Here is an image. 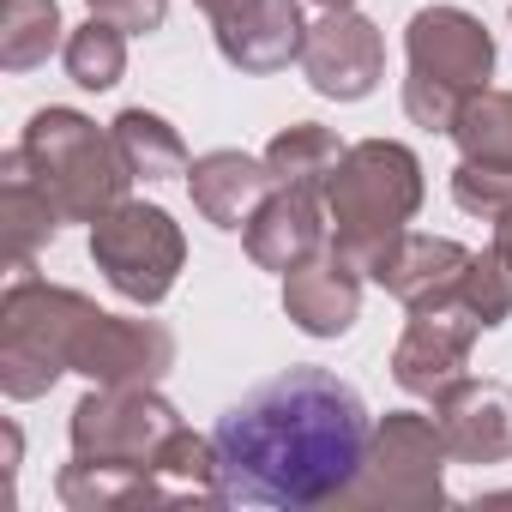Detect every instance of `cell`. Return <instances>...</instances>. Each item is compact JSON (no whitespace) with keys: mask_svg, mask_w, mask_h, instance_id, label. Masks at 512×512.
Masks as SVG:
<instances>
[{"mask_svg":"<svg viewBox=\"0 0 512 512\" xmlns=\"http://www.w3.org/2000/svg\"><path fill=\"white\" fill-rule=\"evenodd\" d=\"M193 7H199V13H205V19H211V25H217V19H223V13H229V7H241V0H193Z\"/></svg>","mask_w":512,"mask_h":512,"instance_id":"cell-29","label":"cell"},{"mask_svg":"<svg viewBox=\"0 0 512 512\" xmlns=\"http://www.w3.org/2000/svg\"><path fill=\"white\" fill-rule=\"evenodd\" d=\"M434 422L446 434V452L464 464H500L512 458V386L500 380H458L434 398Z\"/></svg>","mask_w":512,"mask_h":512,"instance_id":"cell-12","label":"cell"},{"mask_svg":"<svg viewBox=\"0 0 512 512\" xmlns=\"http://www.w3.org/2000/svg\"><path fill=\"white\" fill-rule=\"evenodd\" d=\"M452 199L464 205V211H476V217H500V211H512V169H488V163H458L452 169Z\"/></svg>","mask_w":512,"mask_h":512,"instance_id":"cell-26","label":"cell"},{"mask_svg":"<svg viewBox=\"0 0 512 512\" xmlns=\"http://www.w3.org/2000/svg\"><path fill=\"white\" fill-rule=\"evenodd\" d=\"M61 43V7L55 0H0V67L31 73Z\"/></svg>","mask_w":512,"mask_h":512,"instance_id":"cell-22","label":"cell"},{"mask_svg":"<svg viewBox=\"0 0 512 512\" xmlns=\"http://www.w3.org/2000/svg\"><path fill=\"white\" fill-rule=\"evenodd\" d=\"M61 229V205L43 193V181L31 175L25 151L13 145L0 157V235H7V266L13 272H31L37 247H49Z\"/></svg>","mask_w":512,"mask_h":512,"instance_id":"cell-18","label":"cell"},{"mask_svg":"<svg viewBox=\"0 0 512 512\" xmlns=\"http://www.w3.org/2000/svg\"><path fill=\"white\" fill-rule=\"evenodd\" d=\"M67 73H73V85H85V91L121 85V73H127V31L109 25V19L79 25V31L67 37Z\"/></svg>","mask_w":512,"mask_h":512,"instance_id":"cell-24","label":"cell"},{"mask_svg":"<svg viewBox=\"0 0 512 512\" xmlns=\"http://www.w3.org/2000/svg\"><path fill=\"white\" fill-rule=\"evenodd\" d=\"M458 302L482 320V332L512 320V266L500 260L494 247H488V253H470V266H464V278H458Z\"/></svg>","mask_w":512,"mask_h":512,"instance_id":"cell-25","label":"cell"},{"mask_svg":"<svg viewBox=\"0 0 512 512\" xmlns=\"http://www.w3.org/2000/svg\"><path fill=\"white\" fill-rule=\"evenodd\" d=\"M175 362V338L157 320H121V314H91L79 344H73V374L91 386H157Z\"/></svg>","mask_w":512,"mask_h":512,"instance_id":"cell-10","label":"cell"},{"mask_svg":"<svg viewBox=\"0 0 512 512\" xmlns=\"http://www.w3.org/2000/svg\"><path fill=\"white\" fill-rule=\"evenodd\" d=\"M482 320L452 296L440 308H410V326L392 350V380L416 398H440L464 380L470 368V344H476Z\"/></svg>","mask_w":512,"mask_h":512,"instance_id":"cell-9","label":"cell"},{"mask_svg":"<svg viewBox=\"0 0 512 512\" xmlns=\"http://www.w3.org/2000/svg\"><path fill=\"white\" fill-rule=\"evenodd\" d=\"M187 422L175 416L169 398H157L151 386H97L91 398H79L73 410V458L91 464H127V470H151L163 476V452ZM169 482V476H163ZM175 494V488H169Z\"/></svg>","mask_w":512,"mask_h":512,"instance_id":"cell-7","label":"cell"},{"mask_svg":"<svg viewBox=\"0 0 512 512\" xmlns=\"http://www.w3.org/2000/svg\"><path fill=\"white\" fill-rule=\"evenodd\" d=\"M452 139L470 163H488V169H512V91H476L458 121H452Z\"/></svg>","mask_w":512,"mask_h":512,"instance_id":"cell-23","label":"cell"},{"mask_svg":"<svg viewBox=\"0 0 512 512\" xmlns=\"http://www.w3.org/2000/svg\"><path fill=\"white\" fill-rule=\"evenodd\" d=\"M410 79H404V115L428 133H452L458 109L488 91L494 73V37L464 7H422L404 31Z\"/></svg>","mask_w":512,"mask_h":512,"instance_id":"cell-3","label":"cell"},{"mask_svg":"<svg viewBox=\"0 0 512 512\" xmlns=\"http://www.w3.org/2000/svg\"><path fill=\"white\" fill-rule=\"evenodd\" d=\"M91 314H97V302H85L79 290L19 272L7 302H0V392L43 398L73 368V344Z\"/></svg>","mask_w":512,"mask_h":512,"instance_id":"cell-5","label":"cell"},{"mask_svg":"<svg viewBox=\"0 0 512 512\" xmlns=\"http://www.w3.org/2000/svg\"><path fill=\"white\" fill-rule=\"evenodd\" d=\"M115 145H121L127 169L145 175V181H175V175H187V145H181V133H175L163 115H151V109L115 115Z\"/></svg>","mask_w":512,"mask_h":512,"instance_id":"cell-21","label":"cell"},{"mask_svg":"<svg viewBox=\"0 0 512 512\" xmlns=\"http://www.w3.org/2000/svg\"><path fill=\"white\" fill-rule=\"evenodd\" d=\"M284 314L308 338H344L362 314V272L338 247H320L308 266H296L284 278Z\"/></svg>","mask_w":512,"mask_h":512,"instance_id":"cell-14","label":"cell"},{"mask_svg":"<svg viewBox=\"0 0 512 512\" xmlns=\"http://www.w3.org/2000/svg\"><path fill=\"white\" fill-rule=\"evenodd\" d=\"M91 260H97V272L109 278L115 296H127L139 308H157L175 290L181 266H187V241H181V223L163 205L121 199L115 211H103L91 223Z\"/></svg>","mask_w":512,"mask_h":512,"instance_id":"cell-6","label":"cell"},{"mask_svg":"<svg viewBox=\"0 0 512 512\" xmlns=\"http://www.w3.org/2000/svg\"><path fill=\"white\" fill-rule=\"evenodd\" d=\"M19 151H25L31 175L43 181V193L61 205V217H73V223H97L103 211H115L127 199L133 169H127L115 133H97V121H85L73 109L31 115Z\"/></svg>","mask_w":512,"mask_h":512,"instance_id":"cell-4","label":"cell"},{"mask_svg":"<svg viewBox=\"0 0 512 512\" xmlns=\"http://www.w3.org/2000/svg\"><path fill=\"white\" fill-rule=\"evenodd\" d=\"M422 205V163L410 145L398 139H362L344 151L332 187H326V211H332V247L344 260L374 278V266L386 260V247L410 229Z\"/></svg>","mask_w":512,"mask_h":512,"instance_id":"cell-2","label":"cell"},{"mask_svg":"<svg viewBox=\"0 0 512 512\" xmlns=\"http://www.w3.org/2000/svg\"><path fill=\"white\" fill-rule=\"evenodd\" d=\"M247 260L253 266H266V272H296L308 266L326 241V217H320V199L314 193H290V187H272V199L247 217Z\"/></svg>","mask_w":512,"mask_h":512,"instance_id":"cell-15","label":"cell"},{"mask_svg":"<svg viewBox=\"0 0 512 512\" xmlns=\"http://www.w3.org/2000/svg\"><path fill=\"white\" fill-rule=\"evenodd\" d=\"M470 266V247L446 241V235H416L404 229L392 247H386V260L374 266V284H386L404 308H440L458 296V278Z\"/></svg>","mask_w":512,"mask_h":512,"instance_id":"cell-16","label":"cell"},{"mask_svg":"<svg viewBox=\"0 0 512 512\" xmlns=\"http://www.w3.org/2000/svg\"><path fill=\"white\" fill-rule=\"evenodd\" d=\"M55 494H61V506H73V512L139 506V500H175L163 476H151V470H127V464H91V458H73V464L55 476Z\"/></svg>","mask_w":512,"mask_h":512,"instance_id":"cell-20","label":"cell"},{"mask_svg":"<svg viewBox=\"0 0 512 512\" xmlns=\"http://www.w3.org/2000/svg\"><path fill=\"white\" fill-rule=\"evenodd\" d=\"M217 488L241 506H326L344 500L368 464L374 422L356 386L326 368H290L253 386L211 434Z\"/></svg>","mask_w":512,"mask_h":512,"instance_id":"cell-1","label":"cell"},{"mask_svg":"<svg viewBox=\"0 0 512 512\" xmlns=\"http://www.w3.org/2000/svg\"><path fill=\"white\" fill-rule=\"evenodd\" d=\"M446 434L434 416H416V410H392L380 428H374V446H368V464L356 470L350 494L356 506H440L446 500Z\"/></svg>","mask_w":512,"mask_h":512,"instance_id":"cell-8","label":"cell"},{"mask_svg":"<svg viewBox=\"0 0 512 512\" xmlns=\"http://www.w3.org/2000/svg\"><path fill=\"white\" fill-rule=\"evenodd\" d=\"M494 253L512 266V211H500V217H494Z\"/></svg>","mask_w":512,"mask_h":512,"instance_id":"cell-28","label":"cell"},{"mask_svg":"<svg viewBox=\"0 0 512 512\" xmlns=\"http://www.w3.org/2000/svg\"><path fill=\"white\" fill-rule=\"evenodd\" d=\"M85 7H91V19L121 25L127 37H151L163 25V13H169V0H85Z\"/></svg>","mask_w":512,"mask_h":512,"instance_id":"cell-27","label":"cell"},{"mask_svg":"<svg viewBox=\"0 0 512 512\" xmlns=\"http://www.w3.org/2000/svg\"><path fill=\"white\" fill-rule=\"evenodd\" d=\"M314 7H326V13H344V7H356V0H314Z\"/></svg>","mask_w":512,"mask_h":512,"instance_id":"cell-30","label":"cell"},{"mask_svg":"<svg viewBox=\"0 0 512 512\" xmlns=\"http://www.w3.org/2000/svg\"><path fill=\"white\" fill-rule=\"evenodd\" d=\"M344 151H350V145H338V133H332V127L302 121V127H284V133L266 145V169H272V181H278V187L326 199V187H332V175H338Z\"/></svg>","mask_w":512,"mask_h":512,"instance_id":"cell-19","label":"cell"},{"mask_svg":"<svg viewBox=\"0 0 512 512\" xmlns=\"http://www.w3.org/2000/svg\"><path fill=\"white\" fill-rule=\"evenodd\" d=\"M217 49L241 73H278L302 61L308 49V19L296 0H241L217 19Z\"/></svg>","mask_w":512,"mask_h":512,"instance_id":"cell-13","label":"cell"},{"mask_svg":"<svg viewBox=\"0 0 512 512\" xmlns=\"http://www.w3.org/2000/svg\"><path fill=\"white\" fill-rule=\"evenodd\" d=\"M302 73L320 97L332 103H362L380 73H386V37L380 25H368L356 7L326 13L320 25H308V49H302Z\"/></svg>","mask_w":512,"mask_h":512,"instance_id":"cell-11","label":"cell"},{"mask_svg":"<svg viewBox=\"0 0 512 512\" xmlns=\"http://www.w3.org/2000/svg\"><path fill=\"white\" fill-rule=\"evenodd\" d=\"M187 187L193 205L205 211V223L217 229H247V217L272 199V169L266 157H247V151H205L187 163Z\"/></svg>","mask_w":512,"mask_h":512,"instance_id":"cell-17","label":"cell"}]
</instances>
